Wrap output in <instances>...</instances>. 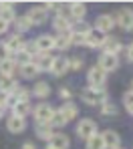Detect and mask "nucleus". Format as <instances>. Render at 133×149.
Returning a JSON list of instances; mask_svg holds the SVG:
<instances>
[{"label":"nucleus","instance_id":"obj_14","mask_svg":"<svg viewBox=\"0 0 133 149\" xmlns=\"http://www.w3.org/2000/svg\"><path fill=\"white\" fill-rule=\"evenodd\" d=\"M63 117H65V121L67 123H71V121H75L77 117H79V107L73 103V101H69V103H63V107H58L56 109Z\"/></svg>","mask_w":133,"mask_h":149},{"label":"nucleus","instance_id":"obj_5","mask_svg":"<svg viewBox=\"0 0 133 149\" xmlns=\"http://www.w3.org/2000/svg\"><path fill=\"white\" fill-rule=\"evenodd\" d=\"M113 20H115V24H117V26H121L123 30L131 32V30H133V10H129V8L119 10L117 14H113Z\"/></svg>","mask_w":133,"mask_h":149},{"label":"nucleus","instance_id":"obj_47","mask_svg":"<svg viewBox=\"0 0 133 149\" xmlns=\"http://www.w3.org/2000/svg\"><path fill=\"white\" fill-rule=\"evenodd\" d=\"M45 149H53V147H51V145H47V147H45Z\"/></svg>","mask_w":133,"mask_h":149},{"label":"nucleus","instance_id":"obj_46","mask_svg":"<svg viewBox=\"0 0 133 149\" xmlns=\"http://www.w3.org/2000/svg\"><path fill=\"white\" fill-rule=\"evenodd\" d=\"M127 113H129V115H133V107H129V109H127Z\"/></svg>","mask_w":133,"mask_h":149},{"label":"nucleus","instance_id":"obj_32","mask_svg":"<svg viewBox=\"0 0 133 149\" xmlns=\"http://www.w3.org/2000/svg\"><path fill=\"white\" fill-rule=\"evenodd\" d=\"M87 149H107L105 147V141H103V135H101V133L93 135V137L87 141Z\"/></svg>","mask_w":133,"mask_h":149},{"label":"nucleus","instance_id":"obj_10","mask_svg":"<svg viewBox=\"0 0 133 149\" xmlns=\"http://www.w3.org/2000/svg\"><path fill=\"white\" fill-rule=\"evenodd\" d=\"M53 28L58 32V34H67V32H71V28H73V20H71L65 12H63V14H54Z\"/></svg>","mask_w":133,"mask_h":149},{"label":"nucleus","instance_id":"obj_24","mask_svg":"<svg viewBox=\"0 0 133 149\" xmlns=\"http://www.w3.org/2000/svg\"><path fill=\"white\" fill-rule=\"evenodd\" d=\"M12 24H14V30H16V34H24V32H28V30L32 28V22H30V18H28L26 14H22V16H16V20H14Z\"/></svg>","mask_w":133,"mask_h":149},{"label":"nucleus","instance_id":"obj_15","mask_svg":"<svg viewBox=\"0 0 133 149\" xmlns=\"http://www.w3.org/2000/svg\"><path fill=\"white\" fill-rule=\"evenodd\" d=\"M101 135H103V141H105L107 149H119L121 147V135H119L115 129H107Z\"/></svg>","mask_w":133,"mask_h":149},{"label":"nucleus","instance_id":"obj_43","mask_svg":"<svg viewBox=\"0 0 133 149\" xmlns=\"http://www.w3.org/2000/svg\"><path fill=\"white\" fill-rule=\"evenodd\" d=\"M125 54H127V61H129V63H133V47H131V45L125 49Z\"/></svg>","mask_w":133,"mask_h":149},{"label":"nucleus","instance_id":"obj_13","mask_svg":"<svg viewBox=\"0 0 133 149\" xmlns=\"http://www.w3.org/2000/svg\"><path fill=\"white\" fill-rule=\"evenodd\" d=\"M4 45H6V49H8V52L10 54H16L18 50H22L24 49V45H26V40L22 38V34H10L6 40H4Z\"/></svg>","mask_w":133,"mask_h":149},{"label":"nucleus","instance_id":"obj_21","mask_svg":"<svg viewBox=\"0 0 133 149\" xmlns=\"http://www.w3.org/2000/svg\"><path fill=\"white\" fill-rule=\"evenodd\" d=\"M6 129H8L10 133L18 135V133H22V131L26 129V119H20V117H14V115H10V117L6 119Z\"/></svg>","mask_w":133,"mask_h":149},{"label":"nucleus","instance_id":"obj_41","mask_svg":"<svg viewBox=\"0 0 133 149\" xmlns=\"http://www.w3.org/2000/svg\"><path fill=\"white\" fill-rule=\"evenodd\" d=\"M10 56H12V54L8 52L6 45H4V42H0V63H2V61H6V58H10Z\"/></svg>","mask_w":133,"mask_h":149},{"label":"nucleus","instance_id":"obj_11","mask_svg":"<svg viewBox=\"0 0 133 149\" xmlns=\"http://www.w3.org/2000/svg\"><path fill=\"white\" fill-rule=\"evenodd\" d=\"M87 16V4L85 2H69V18L73 22H81Z\"/></svg>","mask_w":133,"mask_h":149},{"label":"nucleus","instance_id":"obj_17","mask_svg":"<svg viewBox=\"0 0 133 149\" xmlns=\"http://www.w3.org/2000/svg\"><path fill=\"white\" fill-rule=\"evenodd\" d=\"M103 52H107V54H115V56H119V52L123 50V42L117 38V36H109L107 34V40L105 45H103Z\"/></svg>","mask_w":133,"mask_h":149},{"label":"nucleus","instance_id":"obj_28","mask_svg":"<svg viewBox=\"0 0 133 149\" xmlns=\"http://www.w3.org/2000/svg\"><path fill=\"white\" fill-rule=\"evenodd\" d=\"M14 71H16V65H14L12 56L0 63V77H12V74H14Z\"/></svg>","mask_w":133,"mask_h":149},{"label":"nucleus","instance_id":"obj_7","mask_svg":"<svg viewBox=\"0 0 133 149\" xmlns=\"http://www.w3.org/2000/svg\"><path fill=\"white\" fill-rule=\"evenodd\" d=\"M53 61L54 56H51V52H36L32 56V65L40 71V73H51V67H53Z\"/></svg>","mask_w":133,"mask_h":149},{"label":"nucleus","instance_id":"obj_19","mask_svg":"<svg viewBox=\"0 0 133 149\" xmlns=\"http://www.w3.org/2000/svg\"><path fill=\"white\" fill-rule=\"evenodd\" d=\"M113 26H115L113 14H99V16L95 18V26H93V28H97V30H101V32H105V34H107Z\"/></svg>","mask_w":133,"mask_h":149},{"label":"nucleus","instance_id":"obj_22","mask_svg":"<svg viewBox=\"0 0 133 149\" xmlns=\"http://www.w3.org/2000/svg\"><path fill=\"white\" fill-rule=\"evenodd\" d=\"M30 93H32V97H36V99H47V97L51 95V85H49L47 81H38V83H34V87L30 89Z\"/></svg>","mask_w":133,"mask_h":149},{"label":"nucleus","instance_id":"obj_2","mask_svg":"<svg viewBox=\"0 0 133 149\" xmlns=\"http://www.w3.org/2000/svg\"><path fill=\"white\" fill-rule=\"evenodd\" d=\"M54 109L53 105H49V103H38V105H34V109H32V115H34V121L40 125H49L51 123V119H53L54 115Z\"/></svg>","mask_w":133,"mask_h":149},{"label":"nucleus","instance_id":"obj_40","mask_svg":"<svg viewBox=\"0 0 133 149\" xmlns=\"http://www.w3.org/2000/svg\"><path fill=\"white\" fill-rule=\"evenodd\" d=\"M123 105H125V109L133 107V91H127V93L123 95Z\"/></svg>","mask_w":133,"mask_h":149},{"label":"nucleus","instance_id":"obj_48","mask_svg":"<svg viewBox=\"0 0 133 149\" xmlns=\"http://www.w3.org/2000/svg\"><path fill=\"white\" fill-rule=\"evenodd\" d=\"M129 91H133V81H131V89H129Z\"/></svg>","mask_w":133,"mask_h":149},{"label":"nucleus","instance_id":"obj_34","mask_svg":"<svg viewBox=\"0 0 133 149\" xmlns=\"http://www.w3.org/2000/svg\"><path fill=\"white\" fill-rule=\"evenodd\" d=\"M91 28H93V26L89 24L87 20H81V22H73V28H71V32H79V34H89V32H91Z\"/></svg>","mask_w":133,"mask_h":149},{"label":"nucleus","instance_id":"obj_3","mask_svg":"<svg viewBox=\"0 0 133 149\" xmlns=\"http://www.w3.org/2000/svg\"><path fill=\"white\" fill-rule=\"evenodd\" d=\"M75 133H77V137L79 139H85V141H89L93 135H97L99 131H97V123L93 121V119H89V117H85V119H81L79 123H77V129H75Z\"/></svg>","mask_w":133,"mask_h":149},{"label":"nucleus","instance_id":"obj_35","mask_svg":"<svg viewBox=\"0 0 133 149\" xmlns=\"http://www.w3.org/2000/svg\"><path fill=\"white\" fill-rule=\"evenodd\" d=\"M69 65H71V71H81L85 67V58L79 56V54H75V56L69 58Z\"/></svg>","mask_w":133,"mask_h":149},{"label":"nucleus","instance_id":"obj_25","mask_svg":"<svg viewBox=\"0 0 133 149\" xmlns=\"http://www.w3.org/2000/svg\"><path fill=\"white\" fill-rule=\"evenodd\" d=\"M32 105L30 103H16V107L10 111V115H14V117H20V119H26L28 115H32Z\"/></svg>","mask_w":133,"mask_h":149},{"label":"nucleus","instance_id":"obj_26","mask_svg":"<svg viewBox=\"0 0 133 149\" xmlns=\"http://www.w3.org/2000/svg\"><path fill=\"white\" fill-rule=\"evenodd\" d=\"M34 133H36V137L38 139H42V141H51V137L54 135V129L51 127V125H40V123H36V127H34Z\"/></svg>","mask_w":133,"mask_h":149},{"label":"nucleus","instance_id":"obj_16","mask_svg":"<svg viewBox=\"0 0 133 149\" xmlns=\"http://www.w3.org/2000/svg\"><path fill=\"white\" fill-rule=\"evenodd\" d=\"M47 145H51L53 149H69V147H71V139H69L67 133L54 131V135L51 137V141H49Z\"/></svg>","mask_w":133,"mask_h":149},{"label":"nucleus","instance_id":"obj_4","mask_svg":"<svg viewBox=\"0 0 133 149\" xmlns=\"http://www.w3.org/2000/svg\"><path fill=\"white\" fill-rule=\"evenodd\" d=\"M87 83H89V87H93V89H105L107 73L95 65V67H91V69L87 71Z\"/></svg>","mask_w":133,"mask_h":149},{"label":"nucleus","instance_id":"obj_44","mask_svg":"<svg viewBox=\"0 0 133 149\" xmlns=\"http://www.w3.org/2000/svg\"><path fill=\"white\" fill-rule=\"evenodd\" d=\"M20 149H36V147H34V143H30V141H26V143H24V145H22Z\"/></svg>","mask_w":133,"mask_h":149},{"label":"nucleus","instance_id":"obj_30","mask_svg":"<svg viewBox=\"0 0 133 149\" xmlns=\"http://www.w3.org/2000/svg\"><path fill=\"white\" fill-rule=\"evenodd\" d=\"M18 71H20V74L24 77V79H36L38 74H40V71L32 65V63H28V65H22V67H18Z\"/></svg>","mask_w":133,"mask_h":149},{"label":"nucleus","instance_id":"obj_50","mask_svg":"<svg viewBox=\"0 0 133 149\" xmlns=\"http://www.w3.org/2000/svg\"><path fill=\"white\" fill-rule=\"evenodd\" d=\"M131 47H133V42H131Z\"/></svg>","mask_w":133,"mask_h":149},{"label":"nucleus","instance_id":"obj_33","mask_svg":"<svg viewBox=\"0 0 133 149\" xmlns=\"http://www.w3.org/2000/svg\"><path fill=\"white\" fill-rule=\"evenodd\" d=\"M99 111H101V115H105V117H115V115H117V107H115V103H111V101H105V103L99 107Z\"/></svg>","mask_w":133,"mask_h":149},{"label":"nucleus","instance_id":"obj_23","mask_svg":"<svg viewBox=\"0 0 133 149\" xmlns=\"http://www.w3.org/2000/svg\"><path fill=\"white\" fill-rule=\"evenodd\" d=\"M18 83L14 77H0V93H6V95H12L16 91Z\"/></svg>","mask_w":133,"mask_h":149},{"label":"nucleus","instance_id":"obj_12","mask_svg":"<svg viewBox=\"0 0 133 149\" xmlns=\"http://www.w3.org/2000/svg\"><path fill=\"white\" fill-rule=\"evenodd\" d=\"M69 71H71L69 58H67L65 54H58V56H54L53 67H51V73H53L54 77H63V74H67Z\"/></svg>","mask_w":133,"mask_h":149},{"label":"nucleus","instance_id":"obj_37","mask_svg":"<svg viewBox=\"0 0 133 149\" xmlns=\"http://www.w3.org/2000/svg\"><path fill=\"white\" fill-rule=\"evenodd\" d=\"M87 40V34H79V32H71V42L77 45V47H83Z\"/></svg>","mask_w":133,"mask_h":149},{"label":"nucleus","instance_id":"obj_39","mask_svg":"<svg viewBox=\"0 0 133 149\" xmlns=\"http://www.w3.org/2000/svg\"><path fill=\"white\" fill-rule=\"evenodd\" d=\"M24 50H26L30 56H34L36 52H38V49H36V45H34V40H26V45H24Z\"/></svg>","mask_w":133,"mask_h":149},{"label":"nucleus","instance_id":"obj_8","mask_svg":"<svg viewBox=\"0 0 133 149\" xmlns=\"http://www.w3.org/2000/svg\"><path fill=\"white\" fill-rule=\"evenodd\" d=\"M105 40H107L105 32H101V30H97V28H91V32L87 34L85 47H89V49H103Z\"/></svg>","mask_w":133,"mask_h":149},{"label":"nucleus","instance_id":"obj_27","mask_svg":"<svg viewBox=\"0 0 133 149\" xmlns=\"http://www.w3.org/2000/svg\"><path fill=\"white\" fill-rule=\"evenodd\" d=\"M73 47V42H71V32H67V34H56L54 36V49L56 50H69Z\"/></svg>","mask_w":133,"mask_h":149},{"label":"nucleus","instance_id":"obj_29","mask_svg":"<svg viewBox=\"0 0 133 149\" xmlns=\"http://www.w3.org/2000/svg\"><path fill=\"white\" fill-rule=\"evenodd\" d=\"M14 97H16V101H18V103H30L32 93H30V89H28V87L18 85V87H16V91H14Z\"/></svg>","mask_w":133,"mask_h":149},{"label":"nucleus","instance_id":"obj_38","mask_svg":"<svg viewBox=\"0 0 133 149\" xmlns=\"http://www.w3.org/2000/svg\"><path fill=\"white\" fill-rule=\"evenodd\" d=\"M58 97L65 101V103H69V101L73 99V91H71L69 87H61V89H58Z\"/></svg>","mask_w":133,"mask_h":149},{"label":"nucleus","instance_id":"obj_31","mask_svg":"<svg viewBox=\"0 0 133 149\" xmlns=\"http://www.w3.org/2000/svg\"><path fill=\"white\" fill-rule=\"evenodd\" d=\"M12 61H14V65L16 67H22V65H28V63H32V56L28 54L26 50H18L16 54H12Z\"/></svg>","mask_w":133,"mask_h":149},{"label":"nucleus","instance_id":"obj_20","mask_svg":"<svg viewBox=\"0 0 133 149\" xmlns=\"http://www.w3.org/2000/svg\"><path fill=\"white\" fill-rule=\"evenodd\" d=\"M0 18L6 24H12L16 20V12H14V4L12 2H0Z\"/></svg>","mask_w":133,"mask_h":149},{"label":"nucleus","instance_id":"obj_9","mask_svg":"<svg viewBox=\"0 0 133 149\" xmlns=\"http://www.w3.org/2000/svg\"><path fill=\"white\" fill-rule=\"evenodd\" d=\"M97 67H99V69H103L105 73H113V71H117V69H119V56L103 52V54L99 56V63H97Z\"/></svg>","mask_w":133,"mask_h":149},{"label":"nucleus","instance_id":"obj_6","mask_svg":"<svg viewBox=\"0 0 133 149\" xmlns=\"http://www.w3.org/2000/svg\"><path fill=\"white\" fill-rule=\"evenodd\" d=\"M26 16L30 18L32 26H40V24H45V22L49 20V10H47L45 4H42V6H32L26 12Z\"/></svg>","mask_w":133,"mask_h":149},{"label":"nucleus","instance_id":"obj_1","mask_svg":"<svg viewBox=\"0 0 133 149\" xmlns=\"http://www.w3.org/2000/svg\"><path fill=\"white\" fill-rule=\"evenodd\" d=\"M81 101L89 107H101L105 101H109V93L105 89H93V87H85L81 91Z\"/></svg>","mask_w":133,"mask_h":149},{"label":"nucleus","instance_id":"obj_49","mask_svg":"<svg viewBox=\"0 0 133 149\" xmlns=\"http://www.w3.org/2000/svg\"><path fill=\"white\" fill-rule=\"evenodd\" d=\"M119 149H123V147H119Z\"/></svg>","mask_w":133,"mask_h":149},{"label":"nucleus","instance_id":"obj_18","mask_svg":"<svg viewBox=\"0 0 133 149\" xmlns=\"http://www.w3.org/2000/svg\"><path fill=\"white\" fill-rule=\"evenodd\" d=\"M34 45H36L38 52H51L54 49V36L53 34H40L34 38Z\"/></svg>","mask_w":133,"mask_h":149},{"label":"nucleus","instance_id":"obj_42","mask_svg":"<svg viewBox=\"0 0 133 149\" xmlns=\"http://www.w3.org/2000/svg\"><path fill=\"white\" fill-rule=\"evenodd\" d=\"M8 28H10V24H6V22L0 18V36H2V34H6V32H8Z\"/></svg>","mask_w":133,"mask_h":149},{"label":"nucleus","instance_id":"obj_45","mask_svg":"<svg viewBox=\"0 0 133 149\" xmlns=\"http://www.w3.org/2000/svg\"><path fill=\"white\" fill-rule=\"evenodd\" d=\"M4 115H6V107H2V105H0V119H2Z\"/></svg>","mask_w":133,"mask_h":149},{"label":"nucleus","instance_id":"obj_36","mask_svg":"<svg viewBox=\"0 0 133 149\" xmlns=\"http://www.w3.org/2000/svg\"><path fill=\"white\" fill-rule=\"evenodd\" d=\"M49 125H51L53 129H61V127L67 125V121H65V117H63L58 111H54V115H53V119H51V123H49Z\"/></svg>","mask_w":133,"mask_h":149}]
</instances>
